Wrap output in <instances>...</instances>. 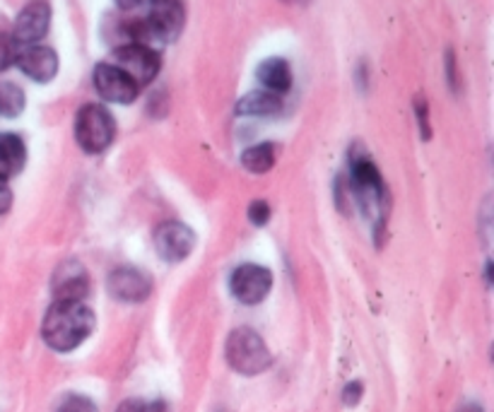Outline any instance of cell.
<instances>
[{"instance_id": "cell-1", "label": "cell", "mask_w": 494, "mask_h": 412, "mask_svg": "<svg viewBox=\"0 0 494 412\" xmlns=\"http://www.w3.org/2000/svg\"><path fill=\"white\" fill-rule=\"evenodd\" d=\"M94 313L84 302H53L44 316V343L56 353H73L92 336Z\"/></svg>"}, {"instance_id": "cell-2", "label": "cell", "mask_w": 494, "mask_h": 412, "mask_svg": "<svg viewBox=\"0 0 494 412\" xmlns=\"http://www.w3.org/2000/svg\"><path fill=\"white\" fill-rule=\"evenodd\" d=\"M225 357L229 367L243 376H259L263 371H268L273 364V354L266 340L251 329H236L229 333Z\"/></svg>"}, {"instance_id": "cell-3", "label": "cell", "mask_w": 494, "mask_h": 412, "mask_svg": "<svg viewBox=\"0 0 494 412\" xmlns=\"http://www.w3.org/2000/svg\"><path fill=\"white\" fill-rule=\"evenodd\" d=\"M116 138V121L104 104H84L76 116V140L87 154L109 150Z\"/></svg>"}, {"instance_id": "cell-4", "label": "cell", "mask_w": 494, "mask_h": 412, "mask_svg": "<svg viewBox=\"0 0 494 412\" xmlns=\"http://www.w3.org/2000/svg\"><path fill=\"white\" fill-rule=\"evenodd\" d=\"M147 39L150 46L157 51V44H171L179 39V34L186 25V10L181 0H150L147 5Z\"/></svg>"}, {"instance_id": "cell-5", "label": "cell", "mask_w": 494, "mask_h": 412, "mask_svg": "<svg viewBox=\"0 0 494 412\" xmlns=\"http://www.w3.org/2000/svg\"><path fill=\"white\" fill-rule=\"evenodd\" d=\"M109 63L116 66L118 70H124L138 87H145L160 75L162 56L160 51L147 49L140 44H126V46L114 49Z\"/></svg>"}, {"instance_id": "cell-6", "label": "cell", "mask_w": 494, "mask_h": 412, "mask_svg": "<svg viewBox=\"0 0 494 412\" xmlns=\"http://www.w3.org/2000/svg\"><path fill=\"white\" fill-rule=\"evenodd\" d=\"M229 289L236 297V302L246 304V306H256L273 289V273L263 265L256 263H243L232 273L229 278Z\"/></svg>"}, {"instance_id": "cell-7", "label": "cell", "mask_w": 494, "mask_h": 412, "mask_svg": "<svg viewBox=\"0 0 494 412\" xmlns=\"http://www.w3.org/2000/svg\"><path fill=\"white\" fill-rule=\"evenodd\" d=\"M155 249H157V256L162 261L181 263L195 249V234L184 222L169 219V222H162L160 227L155 229Z\"/></svg>"}, {"instance_id": "cell-8", "label": "cell", "mask_w": 494, "mask_h": 412, "mask_svg": "<svg viewBox=\"0 0 494 412\" xmlns=\"http://www.w3.org/2000/svg\"><path fill=\"white\" fill-rule=\"evenodd\" d=\"M92 83L101 99L111 101V104H133L138 99V94H140V87L124 70L111 66L109 60L94 66Z\"/></svg>"}, {"instance_id": "cell-9", "label": "cell", "mask_w": 494, "mask_h": 412, "mask_svg": "<svg viewBox=\"0 0 494 412\" xmlns=\"http://www.w3.org/2000/svg\"><path fill=\"white\" fill-rule=\"evenodd\" d=\"M51 27V5L46 0H32L27 3L22 12L17 15L12 27V39L20 46H32L39 44L49 34Z\"/></svg>"}, {"instance_id": "cell-10", "label": "cell", "mask_w": 494, "mask_h": 412, "mask_svg": "<svg viewBox=\"0 0 494 412\" xmlns=\"http://www.w3.org/2000/svg\"><path fill=\"white\" fill-rule=\"evenodd\" d=\"M15 66L34 83H51L59 75V53L51 46H42V44L20 46Z\"/></svg>"}, {"instance_id": "cell-11", "label": "cell", "mask_w": 494, "mask_h": 412, "mask_svg": "<svg viewBox=\"0 0 494 412\" xmlns=\"http://www.w3.org/2000/svg\"><path fill=\"white\" fill-rule=\"evenodd\" d=\"M90 275L83 268V263L66 261L59 265V270L51 278V292L56 297V302H84V297L90 295Z\"/></svg>"}, {"instance_id": "cell-12", "label": "cell", "mask_w": 494, "mask_h": 412, "mask_svg": "<svg viewBox=\"0 0 494 412\" xmlns=\"http://www.w3.org/2000/svg\"><path fill=\"white\" fill-rule=\"evenodd\" d=\"M107 287L118 302L140 304L150 297L152 280L138 268H116L107 280Z\"/></svg>"}, {"instance_id": "cell-13", "label": "cell", "mask_w": 494, "mask_h": 412, "mask_svg": "<svg viewBox=\"0 0 494 412\" xmlns=\"http://www.w3.org/2000/svg\"><path fill=\"white\" fill-rule=\"evenodd\" d=\"M27 162L25 140L15 133H0V181L17 177Z\"/></svg>"}, {"instance_id": "cell-14", "label": "cell", "mask_w": 494, "mask_h": 412, "mask_svg": "<svg viewBox=\"0 0 494 412\" xmlns=\"http://www.w3.org/2000/svg\"><path fill=\"white\" fill-rule=\"evenodd\" d=\"M283 97L268 90H256V92L243 94L236 101V116H277L283 111Z\"/></svg>"}, {"instance_id": "cell-15", "label": "cell", "mask_w": 494, "mask_h": 412, "mask_svg": "<svg viewBox=\"0 0 494 412\" xmlns=\"http://www.w3.org/2000/svg\"><path fill=\"white\" fill-rule=\"evenodd\" d=\"M256 77L263 84V90L280 94V97L292 87V70L285 59H266L256 70Z\"/></svg>"}, {"instance_id": "cell-16", "label": "cell", "mask_w": 494, "mask_h": 412, "mask_svg": "<svg viewBox=\"0 0 494 412\" xmlns=\"http://www.w3.org/2000/svg\"><path fill=\"white\" fill-rule=\"evenodd\" d=\"M277 147L273 143H259L242 152V167L251 174H268L275 167Z\"/></svg>"}, {"instance_id": "cell-17", "label": "cell", "mask_w": 494, "mask_h": 412, "mask_svg": "<svg viewBox=\"0 0 494 412\" xmlns=\"http://www.w3.org/2000/svg\"><path fill=\"white\" fill-rule=\"evenodd\" d=\"M27 97L22 87L15 83H0V116L17 118L25 111Z\"/></svg>"}, {"instance_id": "cell-18", "label": "cell", "mask_w": 494, "mask_h": 412, "mask_svg": "<svg viewBox=\"0 0 494 412\" xmlns=\"http://www.w3.org/2000/svg\"><path fill=\"white\" fill-rule=\"evenodd\" d=\"M17 53H20V44L12 39V34H0V73L15 66Z\"/></svg>"}, {"instance_id": "cell-19", "label": "cell", "mask_w": 494, "mask_h": 412, "mask_svg": "<svg viewBox=\"0 0 494 412\" xmlns=\"http://www.w3.org/2000/svg\"><path fill=\"white\" fill-rule=\"evenodd\" d=\"M412 109H415V118H418L419 133H422V140H429L432 138V126H429V104L427 99L418 94L415 101H412Z\"/></svg>"}, {"instance_id": "cell-20", "label": "cell", "mask_w": 494, "mask_h": 412, "mask_svg": "<svg viewBox=\"0 0 494 412\" xmlns=\"http://www.w3.org/2000/svg\"><path fill=\"white\" fill-rule=\"evenodd\" d=\"M246 215H249V222L253 227H266L270 222V205L266 201H253Z\"/></svg>"}, {"instance_id": "cell-21", "label": "cell", "mask_w": 494, "mask_h": 412, "mask_svg": "<svg viewBox=\"0 0 494 412\" xmlns=\"http://www.w3.org/2000/svg\"><path fill=\"white\" fill-rule=\"evenodd\" d=\"M59 412H97V405L84 396H68L60 403Z\"/></svg>"}, {"instance_id": "cell-22", "label": "cell", "mask_w": 494, "mask_h": 412, "mask_svg": "<svg viewBox=\"0 0 494 412\" xmlns=\"http://www.w3.org/2000/svg\"><path fill=\"white\" fill-rule=\"evenodd\" d=\"M446 75H449V87H451V92H458V87H461V77H458V63H456V53H453V49L446 51Z\"/></svg>"}, {"instance_id": "cell-23", "label": "cell", "mask_w": 494, "mask_h": 412, "mask_svg": "<svg viewBox=\"0 0 494 412\" xmlns=\"http://www.w3.org/2000/svg\"><path fill=\"white\" fill-rule=\"evenodd\" d=\"M362 393H364L362 381H350V384L343 388V403L347 405V408H355V405L362 400Z\"/></svg>"}, {"instance_id": "cell-24", "label": "cell", "mask_w": 494, "mask_h": 412, "mask_svg": "<svg viewBox=\"0 0 494 412\" xmlns=\"http://www.w3.org/2000/svg\"><path fill=\"white\" fill-rule=\"evenodd\" d=\"M12 201H15V195H12L8 181H0V215H5L12 208Z\"/></svg>"}, {"instance_id": "cell-25", "label": "cell", "mask_w": 494, "mask_h": 412, "mask_svg": "<svg viewBox=\"0 0 494 412\" xmlns=\"http://www.w3.org/2000/svg\"><path fill=\"white\" fill-rule=\"evenodd\" d=\"M118 5V10H124V12H133V10H140V8H147L150 5V0H114Z\"/></svg>"}, {"instance_id": "cell-26", "label": "cell", "mask_w": 494, "mask_h": 412, "mask_svg": "<svg viewBox=\"0 0 494 412\" xmlns=\"http://www.w3.org/2000/svg\"><path fill=\"white\" fill-rule=\"evenodd\" d=\"M116 412H147V405L143 400H138V398H131V400H124L118 405Z\"/></svg>"}, {"instance_id": "cell-27", "label": "cell", "mask_w": 494, "mask_h": 412, "mask_svg": "<svg viewBox=\"0 0 494 412\" xmlns=\"http://www.w3.org/2000/svg\"><path fill=\"white\" fill-rule=\"evenodd\" d=\"M458 412H485V410H482L480 405L470 403V405H463V408H461V410H458Z\"/></svg>"}, {"instance_id": "cell-28", "label": "cell", "mask_w": 494, "mask_h": 412, "mask_svg": "<svg viewBox=\"0 0 494 412\" xmlns=\"http://www.w3.org/2000/svg\"><path fill=\"white\" fill-rule=\"evenodd\" d=\"M485 278H487V285H492V263H487L485 265Z\"/></svg>"}]
</instances>
